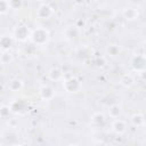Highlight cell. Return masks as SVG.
I'll return each mask as SVG.
<instances>
[{"label": "cell", "mask_w": 146, "mask_h": 146, "mask_svg": "<svg viewBox=\"0 0 146 146\" xmlns=\"http://www.w3.org/2000/svg\"><path fill=\"white\" fill-rule=\"evenodd\" d=\"M49 39V32L46 29H36L31 34V40L36 44H42Z\"/></svg>", "instance_id": "1"}, {"label": "cell", "mask_w": 146, "mask_h": 146, "mask_svg": "<svg viewBox=\"0 0 146 146\" xmlns=\"http://www.w3.org/2000/svg\"><path fill=\"white\" fill-rule=\"evenodd\" d=\"M63 87H64L68 92H76V91L80 89L81 84H80V81H79L76 78L72 76V78H70L68 80H66V81L64 82Z\"/></svg>", "instance_id": "2"}, {"label": "cell", "mask_w": 146, "mask_h": 146, "mask_svg": "<svg viewBox=\"0 0 146 146\" xmlns=\"http://www.w3.org/2000/svg\"><path fill=\"white\" fill-rule=\"evenodd\" d=\"M51 14H52V8H51L49 5H47V3L41 5V6L38 8V13H36V15H38L40 18H42V19L48 18L49 16H51Z\"/></svg>", "instance_id": "3"}, {"label": "cell", "mask_w": 146, "mask_h": 146, "mask_svg": "<svg viewBox=\"0 0 146 146\" xmlns=\"http://www.w3.org/2000/svg\"><path fill=\"white\" fill-rule=\"evenodd\" d=\"M29 35H30V33H29V30H27L26 26L21 25V26H17V27H16V30H15V36H16L18 40L24 41V40L27 39Z\"/></svg>", "instance_id": "4"}, {"label": "cell", "mask_w": 146, "mask_h": 146, "mask_svg": "<svg viewBox=\"0 0 146 146\" xmlns=\"http://www.w3.org/2000/svg\"><path fill=\"white\" fill-rule=\"evenodd\" d=\"M112 129H113V131H114L115 133L122 135V133H124L125 130H127L125 122L122 121V120H115V121L113 122V124H112Z\"/></svg>", "instance_id": "5"}, {"label": "cell", "mask_w": 146, "mask_h": 146, "mask_svg": "<svg viewBox=\"0 0 146 146\" xmlns=\"http://www.w3.org/2000/svg\"><path fill=\"white\" fill-rule=\"evenodd\" d=\"M123 16L125 17V19L128 21H132L136 19L138 17V10L135 8H124L123 10Z\"/></svg>", "instance_id": "6"}, {"label": "cell", "mask_w": 146, "mask_h": 146, "mask_svg": "<svg viewBox=\"0 0 146 146\" xmlns=\"http://www.w3.org/2000/svg\"><path fill=\"white\" fill-rule=\"evenodd\" d=\"M40 95L43 99H51L52 96H54V91L50 87L48 86H43L41 89H40Z\"/></svg>", "instance_id": "7"}, {"label": "cell", "mask_w": 146, "mask_h": 146, "mask_svg": "<svg viewBox=\"0 0 146 146\" xmlns=\"http://www.w3.org/2000/svg\"><path fill=\"white\" fill-rule=\"evenodd\" d=\"M120 113H121V107L119 105H113L108 110V114L111 117H117L120 115Z\"/></svg>", "instance_id": "8"}, {"label": "cell", "mask_w": 146, "mask_h": 146, "mask_svg": "<svg viewBox=\"0 0 146 146\" xmlns=\"http://www.w3.org/2000/svg\"><path fill=\"white\" fill-rule=\"evenodd\" d=\"M132 83H133V79H132V76L130 74H125V75L122 76V79H121V84L122 86L130 87Z\"/></svg>", "instance_id": "9"}, {"label": "cell", "mask_w": 146, "mask_h": 146, "mask_svg": "<svg viewBox=\"0 0 146 146\" xmlns=\"http://www.w3.org/2000/svg\"><path fill=\"white\" fill-rule=\"evenodd\" d=\"M131 121H132V123H133L135 125H137V127L143 125V124H144V116H143L141 114H135V115L132 116Z\"/></svg>", "instance_id": "10"}, {"label": "cell", "mask_w": 146, "mask_h": 146, "mask_svg": "<svg viewBox=\"0 0 146 146\" xmlns=\"http://www.w3.org/2000/svg\"><path fill=\"white\" fill-rule=\"evenodd\" d=\"M8 87H9L10 90H13V91H17L18 89L22 88V82H21L19 80H13V81H10V83H9Z\"/></svg>", "instance_id": "11"}, {"label": "cell", "mask_w": 146, "mask_h": 146, "mask_svg": "<svg viewBox=\"0 0 146 146\" xmlns=\"http://www.w3.org/2000/svg\"><path fill=\"white\" fill-rule=\"evenodd\" d=\"M10 44H11V39H10V38H8V36H2V38L0 39V47H1V48L7 49V48L10 47Z\"/></svg>", "instance_id": "12"}, {"label": "cell", "mask_w": 146, "mask_h": 146, "mask_svg": "<svg viewBox=\"0 0 146 146\" xmlns=\"http://www.w3.org/2000/svg\"><path fill=\"white\" fill-rule=\"evenodd\" d=\"M9 8V5H8V1H3V0H0V14H6L8 11Z\"/></svg>", "instance_id": "13"}, {"label": "cell", "mask_w": 146, "mask_h": 146, "mask_svg": "<svg viewBox=\"0 0 146 146\" xmlns=\"http://www.w3.org/2000/svg\"><path fill=\"white\" fill-rule=\"evenodd\" d=\"M8 5H9V8L10 9H19L23 6V3L21 1H14V0L8 1Z\"/></svg>", "instance_id": "14"}, {"label": "cell", "mask_w": 146, "mask_h": 146, "mask_svg": "<svg viewBox=\"0 0 146 146\" xmlns=\"http://www.w3.org/2000/svg\"><path fill=\"white\" fill-rule=\"evenodd\" d=\"M9 112H10V110H9V107H6V106H5V107H2V108H1V111H0V113H1V115H3V116H5L6 114H8Z\"/></svg>", "instance_id": "15"}, {"label": "cell", "mask_w": 146, "mask_h": 146, "mask_svg": "<svg viewBox=\"0 0 146 146\" xmlns=\"http://www.w3.org/2000/svg\"><path fill=\"white\" fill-rule=\"evenodd\" d=\"M66 146H75V145H72V144H71V145H66Z\"/></svg>", "instance_id": "16"}, {"label": "cell", "mask_w": 146, "mask_h": 146, "mask_svg": "<svg viewBox=\"0 0 146 146\" xmlns=\"http://www.w3.org/2000/svg\"><path fill=\"white\" fill-rule=\"evenodd\" d=\"M13 146H22V145H13Z\"/></svg>", "instance_id": "17"}]
</instances>
